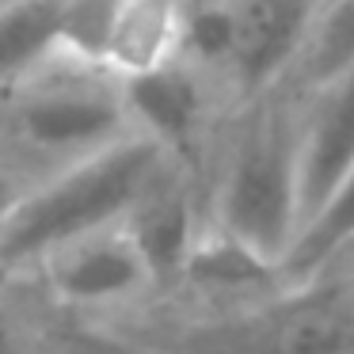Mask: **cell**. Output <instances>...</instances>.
I'll use <instances>...</instances> for the list:
<instances>
[{
  "mask_svg": "<svg viewBox=\"0 0 354 354\" xmlns=\"http://www.w3.org/2000/svg\"><path fill=\"white\" fill-rule=\"evenodd\" d=\"M301 107L297 73L240 100L209 171V229L274 267L301 232Z\"/></svg>",
  "mask_w": 354,
  "mask_h": 354,
  "instance_id": "1",
  "label": "cell"
},
{
  "mask_svg": "<svg viewBox=\"0 0 354 354\" xmlns=\"http://www.w3.org/2000/svg\"><path fill=\"white\" fill-rule=\"evenodd\" d=\"M133 138L122 80L54 54L0 95V160L27 183Z\"/></svg>",
  "mask_w": 354,
  "mask_h": 354,
  "instance_id": "2",
  "label": "cell"
},
{
  "mask_svg": "<svg viewBox=\"0 0 354 354\" xmlns=\"http://www.w3.org/2000/svg\"><path fill=\"white\" fill-rule=\"evenodd\" d=\"M160 160V149L133 133L27 187L0 225V278H27L69 240L122 225Z\"/></svg>",
  "mask_w": 354,
  "mask_h": 354,
  "instance_id": "3",
  "label": "cell"
},
{
  "mask_svg": "<svg viewBox=\"0 0 354 354\" xmlns=\"http://www.w3.org/2000/svg\"><path fill=\"white\" fill-rule=\"evenodd\" d=\"M316 12L320 0L187 4L179 57L209 73L240 103L301 69Z\"/></svg>",
  "mask_w": 354,
  "mask_h": 354,
  "instance_id": "4",
  "label": "cell"
},
{
  "mask_svg": "<svg viewBox=\"0 0 354 354\" xmlns=\"http://www.w3.org/2000/svg\"><path fill=\"white\" fill-rule=\"evenodd\" d=\"M122 95L133 133L153 141L171 164L191 171L209 198V171L236 100L187 57H176L145 77L122 80Z\"/></svg>",
  "mask_w": 354,
  "mask_h": 354,
  "instance_id": "5",
  "label": "cell"
},
{
  "mask_svg": "<svg viewBox=\"0 0 354 354\" xmlns=\"http://www.w3.org/2000/svg\"><path fill=\"white\" fill-rule=\"evenodd\" d=\"M27 278H35L57 308L95 328H107L111 320L156 297L153 270L122 225L69 240L54 255H46Z\"/></svg>",
  "mask_w": 354,
  "mask_h": 354,
  "instance_id": "6",
  "label": "cell"
},
{
  "mask_svg": "<svg viewBox=\"0 0 354 354\" xmlns=\"http://www.w3.org/2000/svg\"><path fill=\"white\" fill-rule=\"evenodd\" d=\"M122 229L130 232L141 259L153 270L156 293H164L183 270L187 255L194 252L202 232L209 229L206 187L164 156L149 176V183L141 187L130 214L122 217Z\"/></svg>",
  "mask_w": 354,
  "mask_h": 354,
  "instance_id": "7",
  "label": "cell"
},
{
  "mask_svg": "<svg viewBox=\"0 0 354 354\" xmlns=\"http://www.w3.org/2000/svg\"><path fill=\"white\" fill-rule=\"evenodd\" d=\"M354 171V69L305 84L301 107V229Z\"/></svg>",
  "mask_w": 354,
  "mask_h": 354,
  "instance_id": "8",
  "label": "cell"
},
{
  "mask_svg": "<svg viewBox=\"0 0 354 354\" xmlns=\"http://www.w3.org/2000/svg\"><path fill=\"white\" fill-rule=\"evenodd\" d=\"M0 354H138L57 308L35 278H0Z\"/></svg>",
  "mask_w": 354,
  "mask_h": 354,
  "instance_id": "9",
  "label": "cell"
},
{
  "mask_svg": "<svg viewBox=\"0 0 354 354\" xmlns=\"http://www.w3.org/2000/svg\"><path fill=\"white\" fill-rule=\"evenodd\" d=\"M183 24L187 0H118L107 73L118 80H133L176 62L183 50Z\"/></svg>",
  "mask_w": 354,
  "mask_h": 354,
  "instance_id": "10",
  "label": "cell"
},
{
  "mask_svg": "<svg viewBox=\"0 0 354 354\" xmlns=\"http://www.w3.org/2000/svg\"><path fill=\"white\" fill-rule=\"evenodd\" d=\"M343 267H354V171L297 232L282 263V278L290 286H305Z\"/></svg>",
  "mask_w": 354,
  "mask_h": 354,
  "instance_id": "11",
  "label": "cell"
},
{
  "mask_svg": "<svg viewBox=\"0 0 354 354\" xmlns=\"http://www.w3.org/2000/svg\"><path fill=\"white\" fill-rule=\"evenodd\" d=\"M62 0H8L0 4V95L57 54Z\"/></svg>",
  "mask_w": 354,
  "mask_h": 354,
  "instance_id": "12",
  "label": "cell"
},
{
  "mask_svg": "<svg viewBox=\"0 0 354 354\" xmlns=\"http://www.w3.org/2000/svg\"><path fill=\"white\" fill-rule=\"evenodd\" d=\"M346 69H354V0H320L297 77L320 84Z\"/></svg>",
  "mask_w": 354,
  "mask_h": 354,
  "instance_id": "13",
  "label": "cell"
},
{
  "mask_svg": "<svg viewBox=\"0 0 354 354\" xmlns=\"http://www.w3.org/2000/svg\"><path fill=\"white\" fill-rule=\"evenodd\" d=\"M118 0H62L57 54L107 69V46L115 35Z\"/></svg>",
  "mask_w": 354,
  "mask_h": 354,
  "instance_id": "14",
  "label": "cell"
},
{
  "mask_svg": "<svg viewBox=\"0 0 354 354\" xmlns=\"http://www.w3.org/2000/svg\"><path fill=\"white\" fill-rule=\"evenodd\" d=\"M27 179L19 176L16 168H12V164H4L0 160V225H4V217L12 214V206H16L19 198H24V191H27Z\"/></svg>",
  "mask_w": 354,
  "mask_h": 354,
  "instance_id": "15",
  "label": "cell"
},
{
  "mask_svg": "<svg viewBox=\"0 0 354 354\" xmlns=\"http://www.w3.org/2000/svg\"><path fill=\"white\" fill-rule=\"evenodd\" d=\"M187 4H229V0H187Z\"/></svg>",
  "mask_w": 354,
  "mask_h": 354,
  "instance_id": "16",
  "label": "cell"
},
{
  "mask_svg": "<svg viewBox=\"0 0 354 354\" xmlns=\"http://www.w3.org/2000/svg\"><path fill=\"white\" fill-rule=\"evenodd\" d=\"M0 4H8V0H0Z\"/></svg>",
  "mask_w": 354,
  "mask_h": 354,
  "instance_id": "17",
  "label": "cell"
}]
</instances>
